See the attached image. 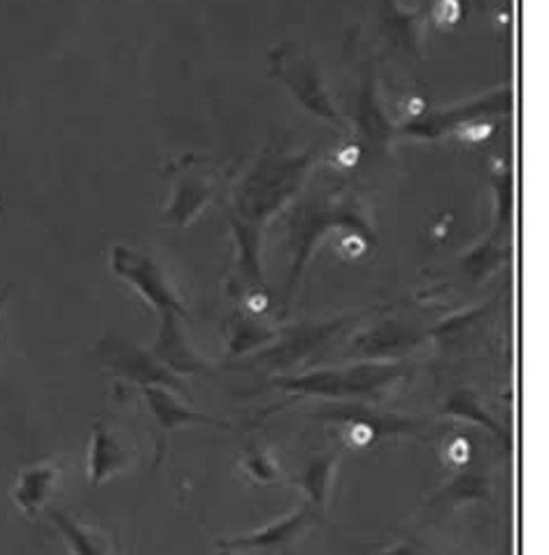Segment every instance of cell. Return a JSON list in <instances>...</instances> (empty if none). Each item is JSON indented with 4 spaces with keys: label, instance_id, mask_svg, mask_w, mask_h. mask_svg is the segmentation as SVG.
I'll return each instance as SVG.
<instances>
[{
    "label": "cell",
    "instance_id": "1",
    "mask_svg": "<svg viewBox=\"0 0 549 555\" xmlns=\"http://www.w3.org/2000/svg\"><path fill=\"white\" fill-rule=\"evenodd\" d=\"M59 479H61V469L54 463H38V465L24 467L20 472L17 481H14L12 500L24 514L34 516L52 500Z\"/></svg>",
    "mask_w": 549,
    "mask_h": 555
},
{
    "label": "cell",
    "instance_id": "2",
    "mask_svg": "<svg viewBox=\"0 0 549 555\" xmlns=\"http://www.w3.org/2000/svg\"><path fill=\"white\" fill-rule=\"evenodd\" d=\"M128 463V449L119 442V435L107 426H95L91 451H89V481L101 486L110 477H115Z\"/></svg>",
    "mask_w": 549,
    "mask_h": 555
},
{
    "label": "cell",
    "instance_id": "3",
    "mask_svg": "<svg viewBox=\"0 0 549 555\" xmlns=\"http://www.w3.org/2000/svg\"><path fill=\"white\" fill-rule=\"evenodd\" d=\"M52 518L54 524L59 526V530L63 532V537H66V542L71 544L73 553L75 555H105L103 546H101V537L91 532L89 528L75 524L73 518H68L66 514L61 512H52Z\"/></svg>",
    "mask_w": 549,
    "mask_h": 555
}]
</instances>
